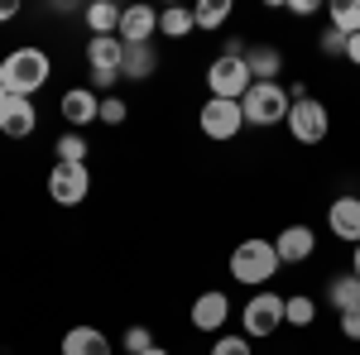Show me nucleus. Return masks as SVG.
<instances>
[{
  "label": "nucleus",
  "mask_w": 360,
  "mask_h": 355,
  "mask_svg": "<svg viewBox=\"0 0 360 355\" xmlns=\"http://www.w3.org/2000/svg\"><path fill=\"white\" fill-rule=\"evenodd\" d=\"M154 29H159V10H149V5H130V10H120V29H115V39H120L125 49H135V44H149V39H154Z\"/></svg>",
  "instance_id": "nucleus-10"
},
{
  "label": "nucleus",
  "mask_w": 360,
  "mask_h": 355,
  "mask_svg": "<svg viewBox=\"0 0 360 355\" xmlns=\"http://www.w3.org/2000/svg\"><path fill=\"white\" fill-rule=\"evenodd\" d=\"M5 20H15V5H0V25H5Z\"/></svg>",
  "instance_id": "nucleus-34"
},
{
  "label": "nucleus",
  "mask_w": 360,
  "mask_h": 355,
  "mask_svg": "<svg viewBox=\"0 0 360 355\" xmlns=\"http://www.w3.org/2000/svg\"><path fill=\"white\" fill-rule=\"evenodd\" d=\"M120 346H125L130 355H144L149 346H154V331L149 327H125V341H120Z\"/></svg>",
  "instance_id": "nucleus-26"
},
{
  "label": "nucleus",
  "mask_w": 360,
  "mask_h": 355,
  "mask_svg": "<svg viewBox=\"0 0 360 355\" xmlns=\"http://www.w3.org/2000/svg\"><path fill=\"white\" fill-rule=\"evenodd\" d=\"M351 273H356V278H360V245H356V259H351Z\"/></svg>",
  "instance_id": "nucleus-35"
},
{
  "label": "nucleus",
  "mask_w": 360,
  "mask_h": 355,
  "mask_svg": "<svg viewBox=\"0 0 360 355\" xmlns=\"http://www.w3.org/2000/svg\"><path fill=\"white\" fill-rule=\"evenodd\" d=\"M283 327V298L278 293H255L245 302V336L255 341H264V336H274Z\"/></svg>",
  "instance_id": "nucleus-8"
},
{
  "label": "nucleus",
  "mask_w": 360,
  "mask_h": 355,
  "mask_svg": "<svg viewBox=\"0 0 360 355\" xmlns=\"http://www.w3.org/2000/svg\"><path fill=\"white\" fill-rule=\"evenodd\" d=\"M327 226H332L336 240L360 245V197H336L332 207H327Z\"/></svg>",
  "instance_id": "nucleus-12"
},
{
  "label": "nucleus",
  "mask_w": 360,
  "mask_h": 355,
  "mask_svg": "<svg viewBox=\"0 0 360 355\" xmlns=\"http://www.w3.org/2000/svg\"><path fill=\"white\" fill-rule=\"evenodd\" d=\"M346 44H351V39H346V34H336L332 25L322 29V39H317V49H322L327 58H346Z\"/></svg>",
  "instance_id": "nucleus-27"
},
{
  "label": "nucleus",
  "mask_w": 360,
  "mask_h": 355,
  "mask_svg": "<svg viewBox=\"0 0 360 355\" xmlns=\"http://www.w3.org/2000/svg\"><path fill=\"white\" fill-rule=\"evenodd\" d=\"M63 355H111V341L96 327H72L63 336Z\"/></svg>",
  "instance_id": "nucleus-17"
},
{
  "label": "nucleus",
  "mask_w": 360,
  "mask_h": 355,
  "mask_svg": "<svg viewBox=\"0 0 360 355\" xmlns=\"http://www.w3.org/2000/svg\"><path fill=\"white\" fill-rule=\"evenodd\" d=\"M240 110H245V125H278V120H288V110H293V101H288V91L278 82H255L245 91V101H240Z\"/></svg>",
  "instance_id": "nucleus-3"
},
{
  "label": "nucleus",
  "mask_w": 360,
  "mask_h": 355,
  "mask_svg": "<svg viewBox=\"0 0 360 355\" xmlns=\"http://www.w3.org/2000/svg\"><path fill=\"white\" fill-rule=\"evenodd\" d=\"M245 130V110L240 101H217V96H207V106H202V135L226 144V139H236Z\"/></svg>",
  "instance_id": "nucleus-6"
},
{
  "label": "nucleus",
  "mask_w": 360,
  "mask_h": 355,
  "mask_svg": "<svg viewBox=\"0 0 360 355\" xmlns=\"http://www.w3.org/2000/svg\"><path fill=\"white\" fill-rule=\"evenodd\" d=\"M63 120L82 135V125L101 120V96H96L91 86H72V91H63Z\"/></svg>",
  "instance_id": "nucleus-11"
},
{
  "label": "nucleus",
  "mask_w": 360,
  "mask_h": 355,
  "mask_svg": "<svg viewBox=\"0 0 360 355\" xmlns=\"http://www.w3.org/2000/svg\"><path fill=\"white\" fill-rule=\"evenodd\" d=\"M125 101L120 96H101V125H125Z\"/></svg>",
  "instance_id": "nucleus-28"
},
{
  "label": "nucleus",
  "mask_w": 360,
  "mask_h": 355,
  "mask_svg": "<svg viewBox=\"0 0 360 355\" xmlns=\"http://www.w3.org/2000/svg\"><path fill=\"white\" fill-rule=\"evenodd\" d=\"M288 10H293L298 20H307V15H317V0H288Z\"/></svg>",
  "instance_id": "nucleus-32"
},
{
  "label": "nucleus",
  "mask_w": 360,
  "mask_h": 355,
  "mask_svg": "<svg viewBox=\"0 0 360 355\" xmlns=\"http://www.w3.org/2000/svg\"><path fill=\"white\" fill-rule=\"evenodd\" d=\"M144 355H168V351H164V346H149V351H144Z\"/></svg>",
  "instance_id": "nucleus-36"
},
{
  "label": "nucleus",
  "mask_w": 360,
  "mask_h": 355,
  "mask_svg": "<svg viewBox=\"0 0 360 355\" xmlns=\"http://www.w3.org/2000/svg\"><path fill=\"white\" fill-rule=\"evenodd\" d=\"M283 125H288V135L298 139V144H322L327 130H332V115H327V106L317 96H307V101H293Z\"/></svg>",
  "instance_id": "nucleus-5"
},
{
  "label": "nucleus",
  "mask_w": 360,
  "mask_h": 355,
  "mask_svg": "<svg viewBox=\"0 0 360 355\" xmlns=\"http://www.w3.org/2000/svg\"><path fill=\"white\" fill-rule=\"evenodd\" d=\"M231 20V0H202L193 10V25L197 29H221Z\"/></svg>",
  "instance_id": "nucleus-23"
},
{
  "label": "nucleus",
  "mask_w": 360,
  "mask_h": 355,
  "mask_svg": "<svg viewBox=\"0 0 360 355\" xmlns=\"http://www.w3.org/2000/svg\"><path fill=\"white\" fill-rule=\"evenodd\" d=\"M49 77H53V63H49L44 49H34V44H25V49L0 58V82H5L10 96H29V101H34V91L49 82Z\"/></svg>",
  "instance_id": "nucleus-1"
},
{
  "label": "nucleus",
  "mask_w": 360,
  "mask_h": 355,
  "mask_svg": "<svg viewBox=\"0 0 360 355\" xmlns=\"http://www.w3.org/2000/svg\"><path fill=\"white\" fill-rule=\"evenodd\" d=\"M226 317H231V298L226 293H202V298L193 302V327L197 331H221L226 327Z\"/></svg>",
  "instance_id": "nucleus-14"
},
{
  "label": "nucleus",
  "mask_w": 360,
  "mask_h": 355,
  "mask_svg": "<svg viewBox=\"0 0 360 355\" xmlns=\"http://www.w3.org/2000/svg\"><path fill=\"white\" fill-rule=\"evenodd\" d=\"M341 336L346 341H360V307L356 312H341Z\"/></svg>",
  "instance_id": "nucleus-30"
},
{
  "label": "nucleus",
  "mask_w": 360,
  "mask_h": 355,
  "mask_svg": "<svg viewBox=\"0 0 360 355\" xmlns=\"http://www.w3.org/2000/svg\"><path fill=\"white\" fill-rule=\"evenodd\" d=\"M245 67H250L255 82H274L278 72H283V53L269 49V44H250L245 49Z\"/></svg>",
  "instance_id": "nucleus-16"
},
{
  "label": "nucleus",
  "mask_w": 360,
  "mask_h": 355,
  "mask_svg": "<svg viewBox=\"0 0 360 355\" xmlns=\"http://www.w3.org/2000/svg\"><path fill=\"white\" fill-rule=\"evenodd\" d=\"M274 250H278V264H303L317 250V235H312V226H288V231H278Z\"/></svg>",
  "instance_id": "nucleus-13"
},
{
  "label": "nucleus",
  "mask_w": 360,
  "mask_h": 355,
  "mask_svg": "<svg viewBox=\"0 0 360 355\" xmlns=\"http://www.w3.org/2000/svg\"><path fill=\"white\" fill-rule=\"evenodd\" d=\"M34 125H39V110H34L29 96H5L0 101V135L5 139H29Z\"/></svg>",
  "instance_id": "nucleus-9"
},
{
  "label": "nucleus",
  "mask_w": 360,
  "mask_h": 355,
  "mask_svg": "<svg viewBox=\"0 0 360 355\" xmlns=\"http://www.w3.org/2000/svg\"><path fill=\"white\" fill-rule=\"evenodd\" d=\"M5 96H10V91H5V82H0V101H5Z\"/></svg>",
  "instance_id": "nucleus-37"
},
{
  "label": "nucleus",
  "mask_w": 360,
  "mask_h": 355,
  "mask_svg": "<svg viewBox=\"0 0 360 355\" xmlns=\"http://www.w3.org/2000/svg\"><path fill=\"white\" fill-rule=\"evenodd\" d=\"M327 20H332L336 34L356 39V34H360V0H336L332 10H327Z\"/></svg>",
  "instance_id": "nucleus-21"
},
{
  "label": "nucleus",
  "mask_w": 360,
  "mask_h": 355,
  "mask_svg": "<svg viewBox=\"0 0 360 355\" xmlns=\"http://www.w3.org/2000/svg\"><path fill=\"white\" fill-rule=\"evenodd\" d=\"M86 63H91V72H120L125 67V44L120 39H91L86 44Z\"/></svg>",
  "instance_id": "nucleus-15"
},
{
  "label": "nucleus",
  "mask_w": 360,
  "mask_h": 355,
  "mask_svg": "<svg viewBox=\"0 0 360 355\" xmlns=\"http://www.w3.org/2000/svg\"><path fill=\"white\" fill-rule=\"evenodd\" d=\"M346 58H351V63H356V67H360V34H356V39H351V44H346Z\"/></svg>",
  "instance_id": "nucleus-33"
},
{
  "label": "nucleus",
  "mask_w": 360,
  "mask_h": 355,
  "mask_svg": "<svg viewBox=\"0 0 360 355\" xmlns=\"http://www.w3.org/2000/svg\"><path fill=\"white\" fill-rule=\"evenodd\" d=\"M278 273V250L274 240H240L231 250V278L236 283H250V288H264Z\"/></svg>",
  "instance_id": "nucleus-2"
},
{
  "label": "nucleus",
  "mask_w": 360,
  "mask_h": 355,
  "mask_svg": "<svg viewBox=\"0 0 360 355\" xmlns=\"http://www.w3.org/2000/svg\"><path fill=\"white\" fill-rule=\"evenodd\" d=\"M86 29H91V39H111L115 29H120V5H111V0H96V5H86L82 10Z\"/></svg>",
  "instance_id": "nucleus-18"
},
{
  "label": "nucleus",
  "mask_w": 360,
  "mask_h": 355,
  "mask_svg": "<svg viewBox=\"0 0 360 355\" xmlns=\"http://www.w3.org/2000/svg\"><path fill=\"white\" fill-rule=\"evenodd\" d=\"M115 82H120V72H91V86H96V91H111Z\"/></svg>",
  "instance_id": "nucleus-31"
},
{
  "label": "nucleus",
  "mask_w": 360,
  "mask_h": 355,
  "mask_svg": "<svg viewBox=\"0 0 360 355\" xmlns=\"http://www.w3.org/2000/svg\"><path fill=\"white\" fill-rule=\"evenodd\" d=\"M53 154H58V164H86V139L77 135V130H68V135H58V144H53Z\"/></svg>",
  "instance_id": "nucleus-24"
},
{
  "label": "nucleus",
  "mask_w": 360,
  "mask_h": 355,
  "mask_svg": "<svg viewBox=\"0 0 360 355\" xmlns=\"http://www.w3.org/2000/svg\"><path fill=\"white\" fill-rule=\"evenodd\" d=\"M327 307H336V312H356L360 307V278L356 273H336L332 283H327Z\"/></svg>",
  "instance_id": "nucleus-19"
},
{
  "label": "nucleus",
  "mask_w": 360,
  "mask_h": 355,
  "mask_svg": "<svg viewBox=\"0 0 360 355\" xmlns=\"http://www.w3.org/2000/svg\"><path fill=\"white\" fill-rule=\"evenodd\" d=\"M159 29H164L168 39H188V34H193V10H178V5H168L164 15H159Z\"/></svg>",
  "instance_id": "nucleus-25"
},
{
  "label": "nucleus",
  "mask_w": 360,
  "mask_h": 355,
  "mask_svg": "<svg viewBox=\"0 0 360 355\" xmlns=\"http://www.w3.org/2000/svg\"><path fill=\"white\" fill-rule=\"evenodd\" d=\"M283 322H288V327H312V322H317V302L307 298V293L283 298Z\"/></svg>",
  "instance_id": "nucleus-22"
},
{
  "label": "nucleus",
  "mask_w": 360,
  "mask_h": 355,
  "mask_svg": "<svg viewBox=\"0 0 360 355\" xmlns=\"http://www.w3.org/2000/svg\"><path fill=\"white\" fill-rule=\"evenodd\" d=\"M91 192V168L86 164H53L49 168V197L58 207H77Z\"/></svg>",
  "instance_id": "nucleus-7"
},
{
  "label": "nucleus",
  "mask_w": 360,
  "mask_h": 355,
  "mask_svg": "<svg viewBox=\"0 0 360 355\" xmlns=\"http://www.w3.org/2000/svg\"><path fill=\"white\" fill-rule=\"evenodd\" d=\"M207 86H212V96L217 101H245V91L255 86V77H250L245 58H217L212 67H207Z\"/></svg>",
  "instance_id": "nucleus-4"
},
{
  "label": "nucleus",
  "mask_w": 360,
  "mask_h": 355,
  "mask_svg": "<svg viewBox=\"0 0 360 355\" xmlns=\"http://www.w3.org/2000/svg\"><path fill=\"white\" fill-rule=\"evenodd\" d=\"M154 67H159V53H154V44H135V49H125V67H120V77H130V82H144V77H154Z\"/></svg>",
  "instance_id": "nucleus-20"
},
{
  "label": "nucleus",
  "mask_w": 360,
  "mask_h": 355,
  "mask_svg": "<svg viewBox=\"0 0 360 355\" xmlns=\"http://www.w3.org/2000/svg\"><path fill=\"white\" fill-rule=\"evenodd\" d=\"M212 355H250V346H245V336H221L212 346Z\"/></svg>",
  "instance_id": "nucleus-29"
}]
</instances>
